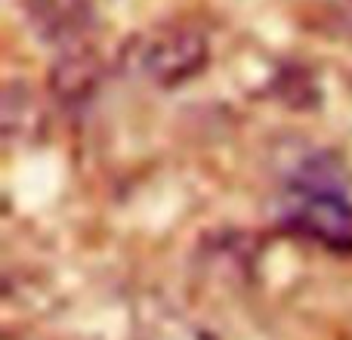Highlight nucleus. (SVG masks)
<instances>
[{
	"instance_id": "obj_1",
	"label": "nucleus",
	"mask_w": 352,
	"mask_h": 340,
	"mask_svg": "<svg viewBox=\"0 0 352 340\" xmlns=\"http://www.w3.org/2000/svg\"><path fill=\"white\" fill-rule=\"evenodd\" d=\"M281 226L291 235L352 257V198L343 170L324 155H312L294 173L281 201Z\"/></svg>"
},
{
	"instance_id": "obj_2",
	"label": "nucleus",
	"mask_w": 352,
	"mask_h": 340,
	"mask_svg": "<svg viewBox=\"0 0 352 340\" xmlns=\"http://www.w3.org/2000/svg\"><path fill=\"white\" fill-rule=\"evenodd\" d=\"M136 78L161 90H176L198 78L210 62V41L192 22H164L136 34L121 53Z\"/></svg>"
},
{
	"instance_id": "obj_3",
	"label": "nucleus",
	"mask_w": 352,
	"mask_h": 340,
	"mask_svg": "<svg viewBox=\"0 0 352 340\" xmlns=\"http://www.w3.org/2000/svg\"><path fill=\"white\" fill-rule=\"evenodd\" d=\"M22 16L37 41L59 53L90 43V34L96 31L93 0H22Z\"/></svg>"
},
{
	"instance_id": "obj_4",
	"label": "nucleus",
	"mask_w": 352,
	"mask_h": 340,
	"mask_svg": "<svg viewBox=\"0 0 352 340\" xmlns=\"http://www.w3.org/2000/svg\"><path fill=\"white\" fill-rule=\"evenodd\" d=\"M130 340H219L217 331L182 304L152 291L133 304Z\"/></svg>"
},
{
	"instance_id": "obj_5",
	"label": "nucleus",
	"mask_w": 352,
	"mask_h": 340,
	"mask_svg": "<svg viewBox=\"0 0 352 340\" xmlns=\"http://www.w3.org/2000/svg\"><path fill=\"white\" fill-rule=\"evenodd\" d=\"M102 56L90 47V43H80V47L62 50L59 59L53 62L47 74L50 93L56 96V103L62 109L80 111L96 99L99 87H102Z\"/></svg>"
},
{
	"instance_id": "obj_6",
	"label": "nucleus",
	"mask_w": 352,
	"mask_h": 340,
	"mask_svg": "<svg viewBox=\"0 0 352 340\" xmlns=\"http://www.w3.org/2000/svg\"><path fill=\"white\" fill-rule=\"evenodd\" d=\"M3 136L6 142L41 140L47 130V109L41 96L22 81H10L3 90Z\"/></svg>"
},
{
	"instance_id": "obj_7",
	"label": "nucleus",
	"mask_w": 352,
	"mask_h": 340,
	"mask_svg": "<svg viewBox=\"0 0 352 340\" xmlns=\"http://www.w3.org/2000/svg\"><path fill=\"white\" fill-rule=\"evenodd\" d=\"M318 28L337 41H352V0H328L318 16Z\"/></svg>"
}]
</instances>
